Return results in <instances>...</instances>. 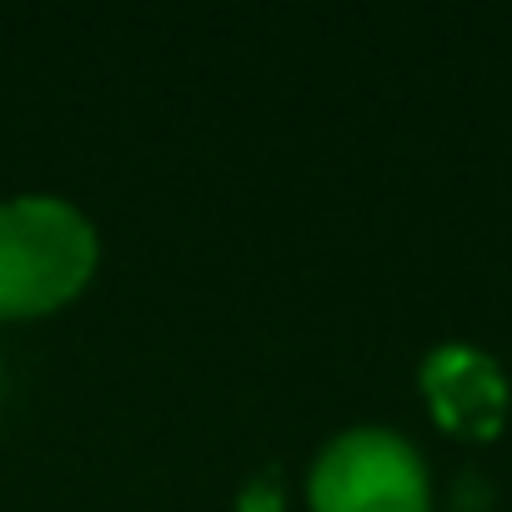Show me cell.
<instances>
[{
	"label": "cell",
	"instance_id": "cell-4",
	"mask_svg": "<svg viewBox=\"0 0 512 512\" xmlns=\"http://www.w3.org/2000/svg\"><path fill=\"white\" fill-rule=\"evenodd\" d=\"M241 512H282V492L272 482H256L241 492Z\"/></svg>",
	"mask_w": 512,
	"mask_h": 512
},
{
	"label": "cell",
	"instance_id": "cell-1",
	"mask_svg": "<svg viewBox=\"0 0 512 512\" xmlns=\"http://www.w3.org/2000/svg\"><path fill=\"white\" fill-rule=\"evenodd\" d=\"M101 262L96 226L61 196L0 201V322L61 312Z\"/></svg>",
	"mask_w": 512,
	"mask_h": 512
},
{
	"label": "cell",
	"instance_id": "cell-2",
	"mask_svg": "<svg viewBox=\"0 0 512 512\" xmlns=\"http://www.w3.org/2000/svg\"><path fill=\"white\" fill-rule=\"evenodd\" d=\"M312 512H427V467L387 427H352L322 447L307 477Z\"/></svg>",
	"mask_w": 512,
	"mask_h": 512
},
{
	"label": "cell",
	"instance_id": "cell-3",
	"mask_svg": "<svg viewBox=\"0 0 512 512\" xmlns=\"http://www.w3.org/2000/svg\"><path fill=\"white\" fill-rule=\"evenodd\" d=\"M422 392L432 402L437 427L457 432V437H497L502 417H507V377L497 372V362L477 347H437L422 362Z\"/></svg>",
	"mask_w": 512,
	"mask_h": 512
}]
</instances>
